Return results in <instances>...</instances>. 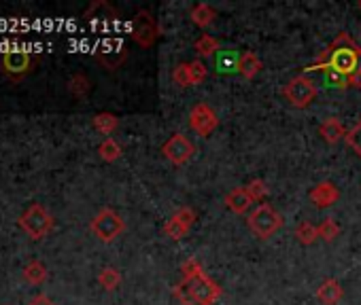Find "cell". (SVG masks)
I'll return each mask as SVG.
<instances>
[{
	"label": "cell",
	"instance_id": "5b68a950",
	"mask_svg": "<svg viewBox=\"0 0 361 305\" xmlns=\"http://www.w3.org/2000/svg\"><path fill=\"white\" fill-rule=\"evenodd\" d=\"M89 229H91V234L98 238L100 242L109 244V242H115L119 236L126 231V223H124V218L119 216L115 210L102 208L98 214L91 218Z\"/></svg>",
	"mask_w": 361,
	"mask_h": 305
},
{
	"label": "cell",
	"instance_id": "277c9868",
	"mask_svg": "<svg viewBox=\"0 0 361 305\" xmlns=\"http://www.w3.org/2000/svg\"><path fill=\"white\" fill-rule=\"evenodd\" d=\"M39 58L32 56L30 51L23 49H13V51H3L0 54V74H5L11 81H21L34 70Z\"/></svg>",
	"mask_w": 361,
	"mask_h": 305
},
{
	"label": "cell",
	"instance_id": "52a82bcc",
	"mask_svg": "<svg viewBox=\"0 0 361 305\" xmlns=\"http://www.w3.org/2000/svg\"><path fill=\"white\" fill-rule=\"evenodd\" d=\"M181 282L189 289V293L194 295L202 305H212L215 301H219L223 291L221 286L215 282V280L204 271L196 278H191V280H181Z\"/></svg>",
	"mask_w": 361,
	"mask_h": 305
},
{
	"label": "cell",
	"instance_id": "8d00e7d4",
	"mask_svg": "<svg viewBox=\"0 0 361 305\" xmlns=\"http://www.w3.org/2000/svg\"><path fill=\"white\" fill-rule=\"evenodd\" d=\"M28 305H54V301L47 297V295H34Z\"/></svg>",
	"mask_w": 361,
	"mask_h": 305
},
{
	"label": "cell",
	"instance_id": "e0dca14e",
	"mask_svg": "<svg viewBox=\"0 0 361 305\" xmlns=\"http://www.w3.org/2000/svg\"><path fill=\"white\" fill-rule=\"evenodd\" d=\"M319 136L327 142V144H336V142H340L342 138H347V127L336 119H325L321 125H319Z\"/></svg>",
	"mask_w": 361,
	"mask_h": 305
},
{
	"label": "cell",
	"instance_id": "4316f807",
	"mask_svg": "<svg viewBox=\"0 0 361 305\" xmlns=\"http://www.w3.org/2000/svg\"><path fill=\"white\" fill-rule=\"evenodd\" d=\"M238 58L234 51H219V58H217V68L221 72H238Z\"/></svg>",
	"mask_w": 361,
	"mask_h": 305
},
{
	"label": "cell",
	"instance_id": "1f68e13d",
	"mask_svg": "<svg viewBox=\"0 0 361 305\" xmlns=\"http://www.w3.org/2000/svg\"><path fill=\"white\" fill-rule=\"evenodd\" d=\"M347 144L361 157V119L347 132Z\"/></svg>",
	"mask_w": 361,
	"mask_h": 305
},
{
	"label": "cell",
	"instance_id": "d6a6232c",
	"mask_svg": "<svg viewBox=\"0 0 361 305\" xmlns=\"http://www.w3.org/2000/svg\"><path fill=\"white\" fill-rule=\"evenodd\" d=\"M173 81L179 87H189L191 85V79H189V62H183V64H179L173 70Z\"/></svg>",
	"mask_w": 361,
	"mask_h": 305
},
{
	"label": "cell",
	"instance_id": "484cf974",
	"mask_svg": "<svg viewBox=\"0 0 361 305\" xmlns=\"http://www.w3.org/2000/svg\"><path fill=\"white\" fill-rule=\"evenodd\" d=\"M194 49L198 51V56H206V58H210V56L217 54V51H219V41H217L215 36H210V34H202V36L196 41Z\"/></svg>",
	"mask_w": 361,
	"mask_h": 305
},
{
	"label": "cell",
	"instance_id": "ba28073f",
	"mask_svg": "<svg viewBox=\"0 0 361 305\" xmlns=\"http://www.w3.org/2000/svg\"><path fill=\"white\" fill-rule=\"evenodd\" d=\"M130 34H132L134 43H138L140 47H151V45L160 38L157 21L151 17L149 11H138V13L134 15V19H132Z\"/></svg>",
	"mask_w": 361,
	"mask_h": 305
},
{
	"label": "cell",
	"instance_id": "8fae6325",
	"mask_svg": "<svg viewBox=\"0 0 361 305\" xmlns=\"http://www.w3.org/2000/svg\"><path fill=\"white\" fill-rule=\"evenodd\" d=\"M194 223H196V212L191 208H181L164 223V234L171 240H181L189 234V229L194 227Z\"/></svg>",
	"mask_w": 361,
	"mask_h": 305
},
{
	"label": "cell",
	"instance_id": "83f0119b",
	"mask_svg": "<svg viewBox=\"0 0 361 305\" xmlns=\"http://www.w3.org/2000/svg\"><path fill=\"white\" fill-rule=\"evenodd\" d=\"M247 189V193H249V197L253 199V203L257 201V203H261L263 199L268 197V185L261 181V178H253V181L245 187Z\"/></svg>",
	"mask_w": 361,
	"mask_h": 305
},
{
	"label": "cell",
	"instance_id": "f546056e",
	"mask_svg": "<svg viewBox=\"0 0 361 305\" xmlns=\"http://www.w3.org/2000/svg\"><path fill=\"white\" fill-rule=\"evenodd\" d=\"M321 72H323V76H325V83H327V85L338 87V89L351 87V85H349V76H344L342 72L333 70V68H325V70H321Z\"/></svg>",
	"mask_w": 361,
	"mask_h": 305
},
{
	"label": "cell",
	"instance_id": "7c38bea8",
	"mask_svg": "<svg viewBox=\"0 0 361 305\" xmlns=\"http://www.w3.org/2000/svg\"><path fill=\"white\" fill-rule=\"evenodd\" d=\"M94 56L98 58V62H100L105 68H109V70H117L119 66H122V64L126 62V58H128V49H126L124 43L115 41V43H105V45H100L98 49L94 51Z\"/></svg>",
	"mask_w": 361,
	"mask_h": 305
},
{
	"label": "cell",
	"instance_id": "d6986e66",
	"mask_svg": "<svg viewBox=\"0 0 361 305\" xmlns=\"http://www.w3.org/2000/svg\"><path fill=\"white\" fill-rule=\"evenodd\" d=\"M189 15H191V21H194L198 28H208V25L217 19V11L206 3L194 5V9H191Z\"/></svg>",
	"mask_w": 361,
	"mask_h": 305
},
{
	"label": "cell",
	"instance_id": "4fadbf2b",
	"mask_svg": "<svg viewBox=\"0 0 361 305\" xmlns=\"http://www.w3.org/2000/svg\"><path fill=\"white\" fill-rule=\"evenodd\" d=\"M85 21L94 23V25H111L117 19V11L107 3V0H96L91 3L85 13H83Z\"/></svg>",
	"mask_w": 361,
	"mask_h": 305
},
{
	"label": "cell",
	"instance_id": "836d02e7",
	"mask_svg": "<svg viewBox=\"0 0 361 305\" xmlns=\"http://www.w3.org/2000/svg\"><path fill=\"white\" fill-rule=\"evenodd\" d=\"M173 293H175V297L181 301V305H202V303H200V301H198L194 295L189 293V289H187L183 282H179V284L173 289Z\"/></svg>",
	"mask_w": 361,
	"mask_h": 305
},
{
	"label": "cell",
	"instance_id": "6da1fadb",
	"mask_svg": "<svg viewBox=\"0 0 361 305\" xmlns=\"http://www.w3.org/2000/svg\"><path fill=\"white\" fill-rule=\"evenodd\" d=\"M359 66H361V47H357L347 32H342L327 47V51L315 64L306 68V72H319L325 68H333V70L342 72L344 76H351Z\"/></svg>",
	"mask_w": 361,
	"mask_h": 305
},
{
	"label": "cell",
	"instance_id": "7a4b0ae2",
	"mask_svg": "<svg viewBox=\"0 0 361 305\" xmlns=\"http://www.w3.org/2000/svg\"><path fill=\"white\" fill-rule=\"evenodd\" d=\"M17 225L30 240H43L54 231L56 218L45 206H41V203H32L30 208L21 212V216L17 218Z\"/></svg>",
	"mask_w": 361,
	"mask_h": 305
},
{
	"label": "cell",
	"instance_id": "f1b7e54d",
	"mask_svg": "<svg viewBox=\"0 0 361 305\" xmlns=\"http://www.w3.org/2000/svg\"><path fill=\"white\" fill-rule=\"evenodd\" d=\"M340 236V227L333 218H325L321 221L319 225V240H325V242H333L336 238Z\"/></svg>",
	"mask_w": 361,
	"mask_h": 305
},
{
	"label": "cell",
	"instance_id": "5bb4252c",
	"mask_svg": "<svg viewBox=\"0 0 361 305\" xmlns=\"http://www.w3.org/2000/svg\"><path fill=\"white\" fill-rule=\"evenodd\" d=\"M308 195H310L312 203H315L317 208H329V206H333L336 201H338L340 191L336 189V185H333V183L325 181V183H319V185L312 187Z\"/></svg>",
	"mask_w": 361,
	"mask_h": 305
},
{
	"label": "cell",
	"instance_id": "30bf717a",
	"mask_svg": "<svg viewBox=\"0 0 361 305\" xmlns=\"http://www.w3.org/2000/svg\"><path fill=\"white\" fill-rule=\"evenodd\" d=\"M189 125H191V130H194L196 134L210 136L217 127H219V117H217V113L208 104L200 102V104H196L189 113Z\"/></svg>",
	"mask_w": 361,
	"mask_h": 305
},
{
	"label": "cell",
	"instance_id": "9c48e42d",
	"mask_svg": "<svg viewBox=\"0 0 361 305\" xmlns=\"http://www.w3.org/2000/svg\"><path fill=\"white\" fill-rule=\"evenodd\" d=\"M162 152H164V157L171 161V163L185 166L191 157H194L196 146H194V142H191L185 134H173L171 138L164 142Z\"/></svg>",
	"mask_w": 361,
	"mask_h": 305
},
{
	"label": "cell",
	"instance_id": "603a6c76",
	"mask_svg": "<svg viewBox=\"0 0 361 305\" xmlns=\"http://www.w3.org/2000/svg\"><path fill=\"white\" fill-rule=\"evenodd\" d=\"M296 240L302 244V246H312L317 240H319V227L317 225H312L308 221L300 223L296 227Z\"/></svg>",
	"mask_w": 361,
	"mask_h": 305
},
{
	"label": "cell",
	"instance_id": "cb8c5ba5",
	"mask_svg": "<svg viewBox=\"0 0 361 305\" xmlns=\"http://www.w3.org/2000/svg\"><path fill=\"white\" fill-rule=\"evenodd\" d=\"M122 144H119L115 138H105L102 142H100V146H98V155H100V159H105V161H109V163H113V161H117L119 157H122Z\"/></svg>",
	"mask_w": 361,
	"mask_h": 305
},
{
	"label": "cell",
	"instance_id": "44dd1931",
	"mask_svg": "<svg viewBox=\"0 0 361 305\" xmlns=\"http://www.w3.org/2000/svg\"><path fill=\"white\" fill-rule=\"evenodd\" d=\"M91 123H94L96 130H98L100 134H105V136H109V138H111V134L117 130V127H119V119L113 113H98V115H94Z\"/></svg>",
	"mask_w": 361,
	"mask_h": 305
},
{
	"label": "cell",
	"instance_id": "8992f818",
	"mask_svg": "<svg viewBox=\"0 0 361 305\" xmlns=\"http://www.w3.org/2000/svg\"><path fill=\"white\" fill-rule=\"evenodd\" d=\"M319 89L317 85L312 83V79H308L306 74H300L296 79L289 81L285 87H283V95L285 100L292 104L294 109H308L312 102H315Z\"/></svg>",
	"mask_w": 361,
	"mask_h": 305
},
{
	"label": "cell",
	"instance_id": "d4e9b609",
	"mask_svg": "<svg viewBox=\"0 0 361 305\" xmlns=\"http://www.w3.org/2000/svg\"><path fill=\"white\" fill-rule=\"evenodd\" d=\"M98 284L105 289V291H115L122 284V271L115 269V267H105L100 273H98Z\"/></svg>",
	"mask_w": 361,
	"mask_h": 305
},
{
	"label": "cell",
	"instance_id": "d590c367",
	"mask_svg": "<svg viewBox=\"0 0 361 305\" xmlns=\"http://www.w3.org/2000/svg\"><path fill=\"white\" fill-rule=\"evenodd\" d=\"M349 85L351 87H355V89H361V66L349 76Z\"/></svg>",
	"mask_w": 361,
	"mask_h": 305
},
{
	"label": "cell",
	"instance_id": "e575fe53",
	"mask_svg": "<svg viewBox=\"0 0 361 305\" xmlns=\"http://www.w3.org/2000/svg\"><path fill=\"white\" fill-rule=\"evenodd\" d=\"M181 271H183V280H191V278L204 273V267H202V263L198 259H189V261L183 263Z\"/></svg>",
	"mask_w": 361,
	"mask_h": 305
},
{
	"label": "cell",
	"instance_id": "ac0fdd59",
	"mask_svg": "<svg viewBox=\"0 0 361 305\" xmlns=\"http://www.w3.org/2000/svg\"><path fill=\"white\" fill-rule=\"evenodd\" d=\"M261 68H263V64L253 51H245V54L238 58V72H240V76H245V79H249V81L255 79V76L261 72Z\"/></svg>",
	"mask_w": 361,
	"mask_h": 305
},
{
	"label": "cell",
	"instance_id": "7402d4cb",
	"mask_svg": "<svg viewBox=\"0 0 361 305\" xmlns=\"http://www.w3.org/2000/svg\"><path fill=\"white\" fill-rule=\"evenodd\" d=\"M68 91L72 98H85L89 91H91V81L87 79V76L83 72H77V74H72L70 76V81H68Z\"/></svg>",
	"mask_w": 361,
	"mask_h": 305
},
{
	"label": "cell",
	"instance_id": "2e32d148",
	"mask_svg": "<svg viewBox=\"0 0 361 305\" xmlns=\"http://www.w3.org/2000/svg\"><path fill=\"white\" fill-rule=\"evenodd\" d=\"M344 297V291L340 286L338 280H333V278H327L325 282L317 289V299L321 305H336V303H340Z\"/></svg>",
	"mask_w": 361,
	"mask_h": 305
},
{
	"label": "cell",
	"instance_id": "4dcf8cb0",
	"mask_svg": "<svg viewBox=\"0 0 361 305\" xmlns=\"http://www.w3.org/2000/svg\"><path fill=\"white\" fill-rule=\"evenodd\" d=\"M206 76H208V70H206L204 62H200V60L189 62V79H191V85H200L206 79Z\"/></svg>",
	"mask_w": 361,
	"mask_h": 305
},
{
	"label": "cell",
	"instance_id": "ffe728a7",
	"mask_svg": "<svg viewBox=\"0 0 361 305\" xmlns=\"http://www.w3.org/2000/svg\"><path fill=\"white\" fill-rule=\"evenodd\" d=\"M47 278H50V271H47V267L41 261H30L26 267H23V280H26L28 284L39 286Z\"/></svg>",
	"mask_w": 361,
	"mask_h": 305
},
{
	"label": "cell",
	"instance_id": "9a60e30c",
	"mask_svg": "<svg viewBox=\"0 0 361 305\" xmlns=\"http://www.w3.org/2000/svg\"><path fill=\"white\" fill-rule=\"evenodd\" d=\"M226 206L234 212V214H247L253 206V199L249 197L245 187H236L226 195Z\"/></svg>",
	"mask_w": 361,
	"mask_h": 305
},
{
	"label": "cell",
	"instance_id": "3957f363",
	"mask_svg": "<svg viewBox=\"0 0 361 305\" xmlns=\"http://www.w3.org/2000/svg\"><path fill=\"white\" fill-rule=\"evenodd\" d=\"M247 225L251 229V234L259 240H268L272 238L274 234H278L283 225H285V218L283 214L270 206V203H259L257 208H253L247 216Z\"/></svg>",
	"mask_w": 361,
	"mask_h": 305
}]
</instances>
